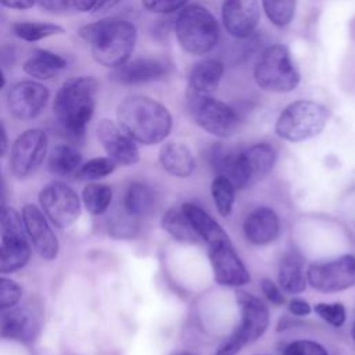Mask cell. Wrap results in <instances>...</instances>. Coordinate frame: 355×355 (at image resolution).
Listing matches in <instances>:
<instances>
[{"instance_id":"5","label":"cell","mask_w":355,"mask_h":355,"mask_svg":"<svg viewBox=\"0 0 355 355\" xmlns=\"http://www.w3.org/2000/svg\"><path fill=\"white\" fill-rule=\"evenodd\" d=\"M236 301L240 308V322L219 344L215 355H237L247 344L262 337L269 326V311L259 298L240 290Z\"/></svg>"},{"instance_id":"26","label":"cell","mask_w":355,"mask_h":355,"mask_svg":"<svg viewBox=\"0 0 355 355\" xmlns=\"http://www.w3.org/2000/svg\"><path fill=\"white\" fill-rule=\"evenodd\" d=\"M155 207V193L143 182H132L123 196V211L133 219L147 216Z\"/></svg>"},{"instance_id":"45","label":"cell","mask_w":355,"mask_h":355,"mask_svg":"<svg viewBox=\"0 0 355 355\" xmlns=\"http://www.w3.org/2000/svg\"><path fill=\"white\" fill-rule=\"evenodd\" d=\"M8 150V137H7V132L3 126V123L0 122V157H3Z\"/></svg>"},{"instance_id":"16","label":"cell","mask_w":355,"mask_h":355,"mask_svg":"<svg viewBox=\"0 0 355 355\" xmlns=\"http://www.w3.org/2000/svg\"><path fill=\"white\" fill-rule=\"evenodd\" d=\"M171 72V62L164 58L141 57L126 61L112 69L110 78L119 85H141L159 80Z\"/></svg>"},{"instance_id":"24","label":"cell","mask_w":355,"mask_h":355,"mask_svg":"<svg viewBox=\"0 0 355 355\" xmlns=\"http://www.w3.org/2000/svg\"><path fill=\"white\" fill-rule=\"evenodd\" d=\"M277 280L280 288L290 294H300L306 288V273L304 261L298 252H286L277 269Z\"/></svg>"},{"instance_id":"4","label":"cell","mask_w":355,"mask_h":355,"mask_svg":"<svg viewBox=\"0 0 355 355\" xmlns=\"http://www.w3.org/2000/svg\"><path fill=\"white\" fill-rule=\"evenodd\" d=\"M180 47L194 55L212 51L219 40V25L212 12L198 4L183 7L175 21Z\"/></svg>"},{"instance_id":"12","label":"cell","mask_w":355,"mask_h":355,"mask_svg":"<svg viewBox=\"0 0 355 355\" xmlns=\"http://www.w3.org/2000/svg\"><path fill=\"white\" fill-rule=\"evenodd\" d=\"M208 258L214 279L218 284L226 287H241L251 280V276L236 252L230 240L209 245Z\"/></svg>"},{"instance_id":"39","label":"cell","mask_w":355,"mask_h":355,"mask_svg":"<svg viewBox=\"0 0 355 355\" xmlns=\"http://www.w3.org/2000/svg\"><path fill=\"white\" fill-rule=\"evenodd\" d=\"M189 0H141L146 10L155 14H172L182 10Z\"/></svg>"},{"instance_id":"28","label":"cell","mask_w":355,"mask_h":355,"mask_svg":"<svg viewBox=\"0 0 355 355\" xmlns=\"http://www.w3.org/2000/svg\"><path fill=\"white\" fill-rule=\"evenodd\" d=\"M82 164L80 153L67 143L57 144L49 157V171L58 176H68L78 171Z\"/></svg>"},{"instance_id":"41","label":"cell","mask_w":355,"mask_h":355,"mask_svg":"<svg viewBox=\"0 0 355 355\" xmlns=\"http://www.w3.org/2000/svg\"><path fill=\"white\" fill-rule=\"evenodd\" d=\"M288 311L295 316H308L311 313L312 308L308 304V301H305L302 298H293L288 302Z\"/></svg>"},{"instance_id":"31","label":"cell","mask_w":355,"mask_h":355,"mask_svg":"<svg viewBox=\"0 0 355 355\" xmlns=\"http://www.w3.org/2000/svg\"><path fill=\"white\" fill-rule=\"evenodd\" d=\"M211 194L219 215L227 218L233 211L236 200V187L233 183L226 176L216 175L211 183Z\"/></svg>"},{"instance_id":"7","label":"cell","mask_w":355,"mask_h":355,"mask_svg":"<svg viewBox=\"0 0 355 355\" xmlns=\"http://www.w3.org/2000/svg\"><path fill=\"white\" fill-rule=\"evenodd\" d=\"M254 79L265 92H293L300 83V73L288 49L280 43L268 46L257 60Z\"/></svg>"},{"instance_id":"48","label":"cell","mask_w":355,"mask_h":355,"mask_svg":"<svg viewBox=\"0 0 355 355\" xmlns=\"http://www.w3.org/2000/svg\"><path fill=\"white\" fill-rule=\"evenodd\" d=\"M351 336H352V340L355 343V323L352 324V329H351Z\"/></svg>"},{"instance_id":"43","label":"cell","mask_w":355,"mask_h":355,"mask_svg":"<svg viewBox=\"0 0 355 355\" xmlns=\"http://www.w3.org/2000/svg\"><path fill=\"white\" fill-rule=\"evenodd\" d=\"M0 3L12 10H28L35 4V0H0Z\"/></svg>"},{"instance_id":"36","label":"cell","mask_w":355,"mask_h":355,"mask_svg":"<svg viewBox=\"0 0 355 355\" xmlns=\"http://www.w3.org/2000/svg\"><path fill=\"white\" fill-rule=\"evenodd\" d=\"M313 311L333 327H341L347 319V311L341 302H319Z\"/></svg>"},{"instance_id":"14","label":"cell","mask_w":355,"mask_h":355,"mask_svg":"<svg viewBox=\"0 0 355 355\" xmlns=\"http://www.w3.org/2000/svg\"><path fill=\"white\" fill-rule=\"evenodd\" d=\"M97 139L108 157L119 165H135L140 159L136 141L111 119H101L96 129Z\"/></svg>"},{"instance_id":"47","label":"cell","mask_w":355,"mask_h":355,"mask_svg":"<svg viewBox=\"0 0 355 355\" xmlns=\"http://www.w3.org/2000/svg\"><path fill=\"white\" fill-rule=\"evenodd\" d=\"M4 85H6V78H4L3 72L0 71V89H3V87H4Z\"/></svg>"},{"instance_id":"42","label":"cell","mask_w":355,"mask_h":355,"mask_svg":"<svg viewBox=\"0 0 355 355\" xmlns=\"http://www.w3.org/2000/svg\"><path fill=\"white\" fill-rule=\"evenodd\" d=\"M71 1L72 0H35V3H37L44 10L54 11V12H60V11L67 10L69 7Z\"/></svg>"},{"instance_id":"27","label":"cell","mask_w":355,"mask_h":355,"mask_svg":"<svg viewBox=\"0 0 355 355\" xmlns=\"http://www.w3.org/2000/svg\"><path fill=\"white\" fill-rule=\"evenodd\" d=\"M32 250L26 240L1 241L0 273H14L22 269L31 259Z\"/></svg>"},{"instance_id":"44","label":"cell","mask_w":355,"mask_h":355,"mask_svg":"<svg viewBox=\"0 0 355 355\" xmlns=\"http://www.w3.org/2000/svg\"><path fill=\"white\" fill-rule=\"evenodd\" d=\"M73 1V6L78 11H82V12H87V11H92L96 8L98 0H72Z\"/></svg>"},{"instance_id":"8","label":"cell","mask_w":355,"mask_h":355,"mask_svg":"<svg viewBox=\"0 0 355 355\" xmlns=\"http://www.w3.org/2000/svg\"><path fill=\"white\" fill-rule=\"evenodd\" d=\"M186 104L191 119L209 135L229 137L236 132L239 116L229 104L214 98L211 94H200L191 90L186 93Z\"/></svg>"},{"instance_id":"1","label":"cell","mask_w":355,"mask_h":355,"mask_svg":"<svg viewBox=\"0 0 355 355\" xmlns=\"http://www.w3.org/2000/svg\"><path fill=\"white\" fill-rule=\"evenodd\" d=\"M118 125L137 143L153 146L164 141L172 130V115L159 101L133 94L116 108Z\"/></svg>"},{"instance_id":"32","label":"cell","mask_w":355,"mask_h":355,"mask_svg":"<svg viewBox=\"0 0 355 355\" xmlns=\"http://www.w3.org/2000/svg\"><path fill=\"white\" fill-rule=\"evenodd\" d=\"M11 29L17 37L25 42H37L64 33V28L53 22H15Z\"/></svg>"},{"instance_id":"17","label":"cell","mask_w":355,"mask_h":355,"mask_svg":"<svg viewBox=\"0 0 355 355\" xmlns=\"http://www.w3.org/2000/svg\"><path fill=\"white\" fill-rule=\"evenodd\" d=\"M222 22L236 39L251 36L259 22L258 0H223Z\"/></svg>"},{"instance_id":"46","label":"cell","mask_w":355,"mask_h":355,"mask_svg":"<svg viewBox=\"0 0 355 355\" xmlns=\"http://www.w3.org/2000/svg\"><path fill=\"white\" fill-rule=\"evenodd\" d=\"M121 0H98L94 11L96 12H103V11H107L110 8H112L114 6H116Z\"/></svg>"},{"instance_id":"37","label":"cell","mask_w":355,"mask_h":355,"mask_svg":"<svg viewBox=\"0 0 355 355\" xmlns=\"http://www.w3.org/2000/svg\"><path fill=\"white\" fill-rule=\"evenodd\" d=\"M22 297L21 286L7 277L0 276V311L10 309L19 302Z\"/></svg>"},{"instance_id":"40","label":"cell","mask_w":355,"mask_h":355,"mask_svg":"<svg viewBox=\"0 0 355 355\" xmlns=\"http://www.w3.org/2000/svg\"><path fill=\"white\" fill-rule=\"evenodd\" d=\"M261 290L266 300L272 302L273 305H283L286 298L283 295V291L280 290L279 286H276L270 279H263L261 282Z\"/></svg>"},{"instance_id":"30","label":"cell","mask_w":355,"mask_h":355,"mask_svg":"<svg viewBox=\"0 0 355 355\" xmlns=\"http://www.w3.org/2000/svg\"><path fill=\"white\" fill-rule=\"evenodd\" d=\"M82 200L92 215H101L111 205L112 189L105 183H87L83 187Z\"/></svg>"},{"instance_id":"49","label":"cell","mask_w":355,"mask_h":355,"mask_svg":"<svg viewBox=\"0 0 355 355\" xmlns=\"http://www.w3.org/2000/svg\"><path fill=\"white\" fill-rule=\"evenodd\" d=\"M179 355H194V354H191V352H180Z\"/></svg>"},{"instance_id":"18","label":"cell","mask_w":355,"mask_h":355,"mask_svg":"<svg viewBox=\"0 0 355 355\" xmlns=\"http://www.w3.org/2000/svg\"><path fill=\"white\" fill-rule=\"evenodd\" d=\"M244 237L254 245H268L280 234V220L270 207L252 209L243 223Z\"/></svg>"},{"instance_id":"23","label":"cell","mask_w":355,"mask_h":355,"mask_svg":"<svg viewBox=\"0 0 355 355\" xmlns=\"http://www.w3.org/2000/svg\"><path fill=\"white\" fill-rule=\"evenodd\" d=\"M225 72V65L216 58L204 60L193 67L189 75V89L200 94H212Z\"/></svg>"},{"instance_id":"9","label":"cell","mask_w":355,"mask_h":355,"mask_svg":"<svg viewBox=\"0 0 355 355\" xmlns=\"http://www.w3.org/2000/svg\"><path fill=\"white\" fill-rule=\"evenodd\" d=\"M306 283L320 293H338L355 286V257L312 263L306 270Z\"/></svg>"},{"instance_id":"22","label":"cell","mask_w":355,"mask_h":355,"mask_svg":"<svg viewBox=\"0 0 355 355\" xmlns=\"http://www.w3.org/2000/svg\"><path fill=\"white\" fill-rule=\"evenodd\" d=\"M159 164L172 176L187 178L196 169V159L190 148L178 141L162 146L159 151Z\"/></svg>"},{"instance_id":"21","label":"cell","mask_w":355,"mask_h":355,"mask_svg":"<svg viewBox=\"0 0 355 355\" xmlns=\"http://www.w3.org/2000/svg\"><path fill=\"white\" fill-rule=\"evenodd\" d=\"M248 184L263 179L275 166L276 150L268 143H257L241 153Z\"/></svg>"},{"instance_id":"15","label":"cell","mask_w":355,"mask_h":355,"mask_svg":"<svg viewBox=\"0 0 355 355\" xmlns=\"http://www.w3.org/2000/svg\"><path fill=\"white\" fill-rule=\"evenodd\" d=\"M21 216L25 233L29 236L36 252L46 261L54 259L58 255L60 244L44 214L35 204H26Z\"/></svg>"},{"instance_id":"19","label":"cell","mask_w":355,"mask_h":355,"mask_svg":"<svg viewBox=\"0 0 355 355\" xmlns=\"http://www.w3.org/2000/svg\"><path fill=\"white\" fill-rule=\"evenodd\" d=\"M180 211L189 220L197 237L205 241L208 245L230 240L223 227L201 207L193 202H183L180 205Z\"/></svg>"},{"instance_id":"33","label":"cell","mask_w":355,"mask_h":355,"mask_svg":"<svg viewBox=\"0 0 355 355\" xmlns=\"http://www.w3.org/2000/svg\"><path fill=\"white\" fill-rule=\"evenodd\" d=\"M0 239L1 241L26 240L22 216L11 207L0 204Z\"/></svg>"},{"instance_id":"25","label":"cell","mask_w":355,"mask_h":355,"mask_svg":"<svg viewBox=\"0 0 355 355\" xmlns=\"http://www.w3.org/2000/svg\"><path fill=\"white\" fill-rule=\"evenodd\" d=\"M67 67V60L61 55L44 50V49H36L32 55L24 62V71L36 79L47 80L54 78L60 71H62Z\"/></svg>"},{"instance_id":"3","label":"cell","mask_w":355,"mask_h":355,"mask_svg":"<svg viewBox=\"0 0 355 355\" xmlns=\"http://www.w3.org/2000/svg\"><path fill=\"white\" fill-rule=\"evenodd\" d=\"M98 82L93 76H76L65 80L55 94L53 110L65 135L80 141L90 122L94 108Z\"/></svg>"},{"instance_id":"2","label":"cell","mask_w":355,"mask_h":355,"mask_svg":"<svg viewBox=\"0 0 355 355\" xmlns=\"http://www.w3.org/2000/svg\"><path fill=\"white\" fill-rule=\"evenodd\" d=\"M78 33L90 44L93 58L112 69L129 60L137 39L136 26L130 21L119 18H104L83 25Z\"/></svg>"},{"instance_id":"20","label":"cell","mask_w":355,"mask_h":355,"mask_svg":"<svg viewBox=\"0 0 355 355\" xmlns=\"http://www.w3.org/2000/svg\"><path fill=\"white\" fill-rule=\"evenodd\" d=\"M36 319L25 308L11 309L0 319V336L19 343H29L36 334Z\"/></svg>"},{"instance_id":"10","label":"cell","mask_w":355,"mask_h":355,"mask_svg":"<svg viewBox=\"0 0 355 355\" xmlns=\"http://www.w3.org/2000/svg\"><path fill=\"white\" fill-rule=\"evenodd\" d=\"M39 202L46 216L60 229L72 226L80 215V201L76 191L65 183L51 182L39 193Z\"/></svg>"},{"instance_id":"6","label":"cell","mask_w":355,"mask_h":355,"mask_svg":"<svg viewBox=\"0 0 355 355\" xmlns=\"http://www.w3.org/2000/svg\"><path fill=\"white\" fill-rule=\"evenodd\" d=\"M329 110L312 100H297L279 115L275 132L287 141L300 143L318 136L326 126Z\"/></svg>"},{"instance_id":"29","label":"cell","mask_w":355,"mask_h":355,"mask_svg":"<svg viewBox=\"0 0 355 355\" xmlns=\"http://www.w3.org/2000/svg\"><path fill=\"white\" fill-rule=\"evenodd\" d=\"M164 230L178 241L182 243H197L200 239L191 229L189 220L180 211V208L168 209L161 220Z\"/></svg>"},{"instance_id":"35","label":"cell","mask_w":355,"mask_h":355,"mask_svg":"<svg viewBox=\"0 0 355 355\" xmlns=\"http://www.w3.org/2000/svg\"><path fill=\"white\" fill-rule=\"evenodd\" d=\"M116 168V164L110 157H96L80 166L76 171V178L82 180H97L111 175Z\"/></svg>"},{"instance_id":"38","label":"cell","mask_w":355,"mask_h":355,"mask_svg":"<svg viewBox=\"0 0 355 355\" xmlns=\"http://www.w3.org/2000/svg\"><path fill=\"white\" fill-rule=\"evenodd\" d=\"M283 355H329V352L320 343L302 338L290 343Z\"/></svg>"},{"instance_id":"34","label":"cell","mask_w":355,"mask_h":355,"mask_svg":"<svg viewBox=\"0 0 355 355\" xmlns=\"http://www.w3.org/2000/svg\"><path fill=\"white\" fill-rule=\"evenodd\" d=\"M295 4L297 0H262V7L268 19L279 28H284L293 21Z\"/></svg>"},{"instance_id":"11","label":"cell","mask_w":355,"mask_h":355,"mask_svg":"<svg viewBox=\"0 0 355 355\" xmlns=\"http://www.w3.org/2000/svg\"><path fill=\"white\" fill-rule=\"evenodd\" d=\"M47 136L42 129H28L21 133L11 147L10 169L18 179L32 175L43 162L47 153Z\"/></svg>"},{"instance_id":"13","label":"cell","mask_w":355,"mask_h":355,"mask_svg":"<svg viewBox=\"0 0 355 355\" xmlns=\"http://www.w3.org/2000/svg\"><path fill=\"white\" fill-rule=\"evenodd\" d=\"M50 98L49 89L35 80L15 83L7 94V105L11 115L19 121H31L42 114Z\"/></svg>"}]
</instances>
